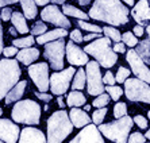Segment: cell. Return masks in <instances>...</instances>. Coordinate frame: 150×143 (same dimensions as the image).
<instances>
[{
	"instance_id": "db71d44e",
	"label": "cell",
	"mask_w": 150,
	"mask_h": 143,
	"mask_svg": "<svg viewBox=\"0 0 150 143\" xmlns=\"http://www.w3.org/2000/svg\"><path fill=\"white\" fill-rule=\"evenodd\" d=\"M89 3H91V0H79V4H80V6H88Z\"/></svg>"
},
{
	"instance_id": "4fadbf2b",
	"label": "cell",
	"mask_w": 150,
	"mask_h": 143,
	"mask_svg": "<svg viewBox=\"0 0 150 143\" xmlns=\"http://www.w3.org/2000/svg\"><path fill=\"white\" fill-rule=\"evenodd\" d=\"M41 18H42V20L58 26L59 28H65L67 30V28L70 27V22L68 20L67 15L64 14V12H61V10L57 7L56 4L47 6V7L43 8L41 12Z\"/></svg>"
},
{
	"instance_id": "ab89813d",
	"label": "cell",
	"mask_w": 150,
	"mask_h": 143,
	"mask_svg": "<svg viewBox=\"0 0 150 143\" xmlns=\"http://www.w3.org/2000/svg\"><path fill=\"white\" fill-rule=\"evenodd\" d=\"M69 37H70V41L74 43H80L84 41V37H83L80 30H73V31L69 34Z\"/></svg>"
},
{
	"instance_id": "8d00e7d4",
	"label": "cell",
	"mask_w": 150,
	"mask_h": 143,
	"mask_svg": "<svg viewBox=\"0 0 150 143\" xmlns=\"http://www.w3.org/2000/svg\"><path fill=\"white\" fill-rule=\"evenodd\" d=\"M126 115H127V107H126V104L125 103H116L115 107H114V116L116 119H120Z\"/></svg>"
},
{
	"instance_id": "3957f363",
	"label": "cell",
	"mask_w": 150,
	"mask_h": 143,
	"mask_svg": "<svg viewBox=\"0 0 150 143\" xmlns=\"http://www.w3.org/2000/svg\"><path fill=\"white\" fill-rule=\"evenodd\" d=\"M84 51L95 58V61L103 68H112L118 61V54L111 47V39L101 37L84 47Z\"/></svg>"
},
{
	"instance_id": "91938a15",
	"label": "cell",
	"mask_w": 150,
	"mask_h": 143,
	"mask_svg": "<svg viewBox=\"0 0 150 143\" xmlns=\"http://www.w3.org/2000/svg\"><path fill=\"white\" fill-rule=\"evenodd\" d=\"M89 109H91V105H84V111H85V112H87V111H89Z\"/></svg>"
},
{
	"instance_id": "9f6ffc18",
	"label": "cell",
	"mask_w": 150,
	"mask_h": 143,
	"mask_svg": "<svg viewBox=\"0 0 150 143\" xmlns=\"http://www.w3.org/2000/svg\"><path fill=\"white\" fill-rule=\"evenodd\" d=\"M8 31H10L11 35H14V37L18 34V31H16V28H15V27H10V30H8Z\"/></svg>"
},
{
	"instance_id": "1f68e13d",
	"label": "cell",
	"mask_w": 150,
	"mask_h": 143,
	"mask_svg": "<svg viewBox=\"0 0 150 143\" xmlns=\"http://www.w3.org/2000/svg\"><path fill=\"white\" fill-rule=\"evenodd\" d=\"M110 94H105V93H101L99 94L98 97L93 100V103H92V105L93 107H96V108H104V107H107V104L110 103Z\"/></svg>"
},
{
	"instance_id": "f35d334b",
	"label": "cell",
	"mask_w": 150,
	"mask_h": 143,
	"mask_svg": "<svg viewBox=\"0 0 150 143\" xmlns=\"http://www.w3.org/2000/svg\"><path fill=\"white\" fill-rule=\"evenodd\" d=\"M127 143H146V136L141 132H134L129 136Z\"/></svg>"
},
{
	"instance_id": "d4e9b609",
	"label": "cell",
	"mask_w": 150,
	"mask_h": 143,
	"mask_svg": "<svg viewBox=\"0 0 150 143\" xmlns=\"http://www.w3.org/2000/svg\"><path fill=\"white\" fill-rule=\"evenodd\" d=\"M22 8H23V14H25L26 19H34L38 14L37 10V4L34 0H19Z\"/></svg>"
},
{
	"instance_id": "4dcf8cb0",
	"label": "cell",
	"mask_w": 150,
	"mask_h": 143,
	"mask_svg": "<svg viewBox=\"0 0 150 143\" xmlns=\"http://www.w3.org/2000/svg\"><path fill=\"white\" fill-rule=\"evenodd\" d=\"M105 91H107V93L110 94V97L112 99V100H119L120 99V96L123 94V89L120 87H115V85H107L105 87Z\"/></svg>"
},
{
	"instance_id": "be15d7a7",
	"label": "cell",
	"mask_w": 150,
	"mask_h": 143,
	"mask_svg": "<svg viewBox=\"0 0 150 143\" xmlns=\"http://www.w3.org/2000/svg\"><path fill=\"white\" fill-rule=\"evenodd\" d=\"M0 143H6V142H3V140H0Z\"/></svg>"
},
{
	"instance_id": "d6a6232c",
	"label": "cell",
	"mask_w": 150,
	"mask_h": 143,
	"mask_svg": "<svg viewBox=\"0 0 150 143\" xmlns=\"http://www.w3.org/2000/svg\"><path fill=\"white\" fill-rule=\"evenodd\" d=\"M77 25L80 26L81 28H84L85 31L98 32V34L103 32V28H101L100 26H98V25H92V23H88V22H84V20H79V22H77Z\"/></svg>"
},
{
	"instance_id": "c3c4849f",
	"label": "cell",
	"mask_w": 150,
	"mask_h": 143,
	"mask_svg": "<svg viewBox=\"0 0 150 143\" xmlns=\"http://www.w3.org/2000/svg\"><path fill=\"white\" fill-rule=\"evenodd\" d=\"M101 38L100 34H98V32H91V34H88L84 37V42H88V41H92V39H99Z\"/></svg>"
},
{
	"instance_id": "bcb514c9",
	"label": "cell",
	"mask_w": 150,
	"mask_h": 143,
	"mask_svg": "<svg viewBox=\"0 0 150 143\" xmlns=\"http://www.w3.org/2000/svg\"><path fill=\"white\" fill-rule=\"evenodd\" d=\"M114 51L115 53H126V45L123 42H118V43H115L114 45Z\"/></svg>"
},
{
	"instance_id": "5bb4252c",
	"label": "cell",
	"mask_w": 150,
	"mask_h": 143,
	"mask_svg": "<svg viewBox=\"0 0 150 143\" xmlns=\"http://www.w3.org/2000/svg\"><path fill=\"white\" fill-rule=\"evenodd\" d=\"M69 143H105V142L98 127L95 124H88Z\"/></svg>"
},
{
	"instance_id": "ac0fdd59",
	"label": "cell",
	"mask_w": 150,
	"mask_h": 143,
	"mask_svg": "<svg viewBox=\"0 0 150 143\" xmlns=\"http://www.w3.org/2000/svg\"><path fill=\"white\" fill-rule=\"evenodd\" d=\"M19 143H47V138L41 130L34 127H26L21 131Z\"/></svg>"
},
{
	"instance_id": "5b68a950",
	"label": "cell",
	"mask_w": 150,
	"mask_h": 143,
	"mask_svg": "<svg viewBox=\"0 0 150 143\" xmlns=\"http://www.w3.org/2000/svg\"><path fill=\"white\" fill-rule=\"evenodd\" d=\"M134 126V120L129 115L123 116L120 119H116L115 122L107 123V124H100L99 131L101 135H104L107 139L116 143H127L129 140V134Z\"/></svg>"
},
{
	"instance_id": "680465c9",
	"label": "cell",
	"mask_w": 150,
	"mask_h": 143,
	"mask_svg": "<svg viewBox=\"0 0 150 143\" xmlns=\"http://www.w3.org/2000/svg\"><path fill=\"white\" fill-rule=\"evenodd\" d=\"M146 32H147V35H149V38H147V39L150 41V23L146 26Z\"/></svg>"
},
{
	"instance_id": "484cf974",
	"label": "cell",
	"mask_w": 150,
	"mask_h": 143,
	"mask_svg": "<svg viewBox=\"0 0 150 143\" xmlns=\"http://www.w3.org/2000/svg\"><path fill=\"white\" fill-rule=\"evenodd\" d=\"M135 51L143 59V62L150 65V41L149 39H143L142 42L138 43Z\"/></svg>"
},
{
	"instance_id": "6da1fadb",
	"label": "cell",
	"mask_w": 150,
	"mask_h": 143,
	"mask_svg": "<svg viewBox=\"0 0 150 143\" xmlns=\"http://www.w3.org/2000/svg\"><path fill=\"white\" fill-rule=\"evenodd\" d=\"M88 15L95 20L105 22L111 26L129 23V10L120 0H95Z\"/></svg>"
},
{
	"instance_id": "d590c367",
	"label": "cell",
	"mask_w": 150,
	"mask_h": 143,
	"mask_svg": "<svg viewBox=\"0 0 150 143\" xmlns=\"http://www.w3.org/2000/svg\"><path fill=\"white\" fill-rule=\"evenodd\" d=\"M47 31V26L43 23V22H37V23H34V26L31 27V35H37V37H39V35L45 34V32Z\"/></svg>"
},
{
	"instance_id": "7c38bea8",
	"label": "cell",
	"mask_w": 150,
	"mask_h": 143,
	"mask_svg": "<svg viewBox=\"0 0 150 143\" xmlns=\"http://www.w3.org/2000/svg\"><path fill=\"white\" fill-rule=\"evenodd\" d=\"M126 59L130 63L131 70L137 76V78H139V80L150 84V69L147 68L146 63L143 62V59L138 56V53L135 50H129L127 56H126Z\"/></svg>"
},
{
	"instance_id": "52a82bcc",
	"label": "cell",
	"mask_w": 150,
	"mask_h": 143,
	"mask_svg": "<svg viewBox=\"0 0 150 143\" xmlns=\"http://www.w3.org/2000/svg\"><path fill=\"white\" fill-rule=\"evenodd\" d=\"M125 93L130 101H142L150 104V87L139 78H127L125 81Z\"/></svg>"
},
{
	"instance_id": "7402d4cb",
	"label": "cell",
	"mask_w": 150,
	"mask_h": 143,
	"mask_svg": "<svg viewBox=\"0 0 150 143\" xmlns=\"http://www.w3.org/2000/svg\"><path fill=\"white\" fill-rule=\"evenodd\" d=\"M26 85H27V81H19V82L7 93V96L4 99L6 104L8 105V104H11V103H18V101L21 100V97L23 96V93H25Z\"/></svg>"
},
{
	"instance_id": "603a6c76",
	"label": "cell",
	"mask_w": 150,
	"mask_h": 143,
	"mask_svg": "<svg viewBox=\"0 0 150 143\" xmlns=\"http://www.w3.org/2000/svg\"><path fill=\"white\" fill-rule=\"evenodd\" d=\"M11 22H12V25L14 27L16 28V31L19 34H27L30 30H28V26L26 23V16L21 12H14L12 14V18H11Z\"/></svg>"
},
{
	"instance_id": "f6af8a7d",
	"label": "cell",
	"mask_w": 150,
	"mask_h": 143,
	"mask_svg": "<svg viewBox=\"0 0 150 143\" xmlns=\"http://www.w3.org/2000/svg\"><path fill=\"white\" fill-rule=\"evenodd\" d=\"M35 96L38 99H41L42 101H45V103H49L50 100H52V94H49V93H46V92H35Z\"/></svg>"
},
{
	"instance_id": "7a4b0ae2",
	"label": "cell",
	"mask_w": 150,
	"mask_h": 143,
	"mask_svg": "<svg viewBox=\"0 0 150 143\" xmlns=\"http://www.w3.org/2000/svg\"><path fill=\"white\" fill-rule=\"evenodd\" d=\"M73 123L65 109L56 111L47 119V143H62L73 131Z\"/></svg>"
},
{
	"instance_id": "e575fe53",
	"label": "cell",
	"mask_w": 150,
	"mask_h": 143,
	"mask_svg": "<svg viewBox=\"0 0 150 143\" xmlns=\"http://www.w3.org/2000/svg\"><path fill=\"white\" fill-rule=\"evenodd\" d=\"M105 115H107V107H104V108H98L96 111L93 112V115H92V120H93L95 124H103V119L105 118Z\"/></svg>"
},
{
	"instance_id": "94428289",
	"label": "cell",
	"mask_w": 150,
	"mask_h": 143,
	"mask_svg": "<svg viewBox=\"0 0 150 143\" xmlns=\"http://www.w3.org/2000/svg\"><path fill=\"white\" fill-rule=\"evenodd\" d=\"M145 136H146L147 139H149V140H150V128H149V130H147V132H146V134H145Z\"/></svg>"
},
{
	"instance_id": "8992f818",
	"label": "cell",
	"mask_w": 150,
	"mask_h": 143,
	"mask_svg": "<svg viewBox=\"0 0 150 143\" xmlns=\"http://www.w3.org/2000/svg\"><path fill=\"white\" fill-rule=\"evenodd\" d=\"M12 120L15 123L37 126L41 119V105L34 100H19L14 105L11 112Z\"/></svg>"
},
{
	"instance_id": "cb8c5ba5",
	"label": "cell",
	"mask_w": 150,
	"mask_h": 143,
	"mask_svg": "<svg viewBox=\"0 0 150 143\" xmlns=\"http://www.w3.org/2000/svg\"><path fill=\"white\" fill-rule=\"evenodd\" d=\"M87 103V99L81 93L80 91H72L67 97V104L72 108H77V107H81Z\"/></svg>"
},
{
	"instance_id": "7dc6e473",
	"label": "cell",
	"mask_w": 150,
	"mask_h": 143,
	"mask_svg": "<svg viewBox=\"0 0 150 143\" xmlns=\"http://www.w3.org/2000/svg\"><path fill=\"white\" fill-rule=\"evenodd\" d=\"M133 31H134V35H135V37H142L143 32H145V28H143V26L137 25L135 27L133 28Z\"/></svg>"
},
{
	"instance_id": "e0dca14e",
	"label": "cell",
	"mask_w": 150,
	"mask_h": 143,
	"mask_svg": "<svg viewBox=\"0 0 150 143\" xmlns=\"http://www.w3.org/2000/svg\"><path fill=\"white\" fill-rule=\"evenodd\" d=\"M134 20L139 26H147L150 23V4L149 0H139L131 10Z\"/></svg>"
},
{
	"instance_id": "8fae6325",
	"label": "cell",
	"mask_w": 150,
	"mask_h": 143,
	"mask_svg": "<svg viewBox=\"0 0 150 143\" xmlns=\"http://www.w3.org/2000/svg\"><path fill=\"white\" fill-rule=\"evenodd\" d=\"M28 76L34 81L35 87L39 92H47L50 89V76H49V65L45 62L33 63L28 66Z\"/></svg>"
},
{
	"instance_id": "f5cc1de1",
	"label": "cell",
	"mask_w": 150,
	"mask_h": 143,
	"mask_svg": "<svg viewBox=\"0 0 150 143\" xmlns=\"http://www.w3.org/2000/svg\"><path fill=\"white\" fill-rule=\"evenodd\" d=\"M57 103H58V105L64 109V107H65V103H64V100H62V97H61V96H59V97L57 99Z\"/></svg>"
},
{
	"instance_id": "60d3db41",
	"label": "cell",
	"mask_w": 150,
	"mask_h": 143,
	"mask_svg": "<svg viewBox=\"0 0 150 143\" xmlns=\"http://www.w3.org/2000/svg\"><path fill=\"white\" fill-rule=\"evenodd\" d=\"M133 120H134V123H135L137 126L139 127V128H147V119L143 118L142 115H137Z\"/></svg>"
},
{
	"instance_id": "f907efd6",
	"label": "cell",
	"mask_w": 150,
	"mask_h": 143,
	"mask_svg": "<svg viewBox=\"0 0 150 143\" xmlns=\"http://www.w3.org/2000/svg\"><path fill=\"white\" fill-rule=\"evenodd\" d=\"M18 1H19V0H0V8L7 7L10 4H15V3H18Z\"/></svg>"
},
{
	"instance_id": "4316f807",
	"label": "cell",
	"mask_w": 150,
	"mask_h": 143,
	"mask_svg": "<svg viewBox=\"0 0 150 143\" xmlns=\"http://www.w3.org/2000/svg\"><path fill=\"white\" fill-rule=\"evenodd\" d=\"M85 84H87V73H85V70L83 68H80L73 77L72 88H73V91H81V89H84Z\"/></svg>"
},
{
	"instance_id": "ffe728a7",
	"label": "cell",
	"mask_w": 150,
	"mask_h": 143,
	"mask_svg": "<svg viewBox=\"0 0 150 143\" xmlns=\"http://www.w3.org/2000/svg\"><path fill=\"white\" fill-rule=\"evenodd\" d=\"M68 35V31L65 28H56V30H52V31H46L45 34L37 37V43L39 45H45V43L53 42V41H57V39H62Z\"/></svg>"
},
{
	"instance_id": "ba28073f",
	"label": "cell",
	"mask_w": 150,
	"mask_h": 143,
	"mask_svg": "<svg viewBox=\"0 0 150 143\" xmlns=\"http://www.w3.org/2000/svg\"><path fill=\"white\" fill-rule=\"evenodd\" d=\"M65 54H67V43L64 38L46 43L43 56L49 61V65L53 70H62Z\"/></svg>"
},
{
	"instance_id": "2e32d148",
	"label": "cell",
	"mask_w": 150,
	"mask_h": 143,
	"mask_svg": "<svg viewBox=\"0 0 150 143\" xmlns=\"http://www.w3.org/2000/svg\"><path fill=\"white\" fill-rule=\"evenodd\" d=\"M19 136L18 124L8 119H0V140L6 143H16Z\"/></svg>"
},
{
	"instance_id": "f1b7e54d",
	"label": "cell",
	"mask_w": 150,
	"mask_h": 143,
	"mask_svg": "<svg viewBox=\"0 0 150 143\" xmlns=\"http://www.w3.org/2000/svg\"><path fill=\"white\" fill-rule=\"evenodd\" d=\"M103 32H104V35L107 37V38H110L112 41V42H122V35H120V32L116 30V28L111 27V26H105V27H103Z\"/></svg>"
},
{
	"instance_id": "74e56055",
	"label": "cell",
	"mask_w": 150,
	"mask_h": 143,
	"mask_svg": "<svg viewBox=\"0 0 150 143\" xmlns=\"http://www.w3.org/2000/svg\"><path fill=\"white\" fill-rule=\"evenodd\" d=\"M129 76H130V70L127 69V68H123V66H120L118 69V73H116V77H115V80H116V82H125L127 78H129Z\"/></svg>"
},
{
	"instance_id": "681fc988",
	"label": "cell",
	"mask_w": 150,
	"mask_h": 143,
	"mask_svg": "<svg viewBox=\"0 0 150 143\" xmlns=\"http://www.w3.org/2000/svg\"><path fill=\"white\" fill-rule=\"evenodd\" d=\"M3 27H1V16H0V54H3Z\"/></svg>"
},
{
	"instance_id": "6f0895ef",
	"label": "cell",
	"mask_w": 150,
	"mask_h": 143,
	"mask_svg": "<svg viewBox=\"0 0 150 143\" xmlns=\"http://www.w3.org/2000/svg\"><path fill=\"white\" fill-rule=\"evenodd\" d=\"M52 3H54V4H65V0H52Z\"/></svg>"
},
{
	"instance_id": "836d02e7",
	"label": "cell",
	"mask_w": 150,
	"mask_h": 143,
	"mask_svg": "<svg viewBox=\"0 0 150 143\" xmlns=\"http://www.w3.org/2000/svg\"><path fill=\"white\" fill-rule=\"evenodd\" d=\"M122 42L125 45L130 46V47H133V46H137L138 45V38H137L134 32H130V31H126L125 34L122 35Z\"/></svg>"
},
{
	"instance_id": "11a10c76",
	"label": "cell",
	"mask_w": 150,
	"mask_h": 143,
	"mask_svg": "<svg viewBox=\"0 0 150 143\" xmlns=\"http://www.w3.org/2000/svg\"><path fill=\"white\" fill-rule=\"evenodd\" d=\"M122 1H123V3H126L127 6H133V7L135 6V3H134V0H122Z\"/></svg>"
},
{
	"instance_id": "03108f58",
	"label": "cell",
	"mask_w": 150,
	"mask_h": 143,
	"mask_svg": "<svg viewBox=\"0 0 150 143\" xmlns=\"http://www.w3.org/2000/svg\"><path fill=\"white\" fill-rule=\"evenodd\" d=\"M149 1H150V0H149Z\"/></svg>"
},
{
	"instance_id": "83f0119b",
	"label": "cell",
	"mask_w": 150,
	"mask_h": 143,
	"mask_svg": "<svg viewBox=\"0 0 150 143\" xmlns=\"http://www.w3.org/2000/svg\"><path fill=\"white\" fill-rule=\"evenodd\" d=\"M62 12L65 15H69V16H73V18H77V19H80V20H87L89 15L83 12L79 8L73 7V6H69V4H64L62 6Z\"/></svg>"
},
{
	"instance_id": "b9f144b4",
	"label": "cell",
	"mask_w": 150,
	"mask_h": 143,
	"mask_svg": "<svg viewBox=\"0 0 150 143\" xmlns=\"http://www.w3.org/2000/svg\"><path fill=\"white\" fill-rule=\"evenodd\" d=\"M12 14H14V11L11 10L10 7H4L3 10H1V14H0V16H1V20H4V22L11 20Z\"/></svg>"
},
{
	"instance_id": "816d5d0a",
	"label": "cell",
	"mask_w": 150,
	"mask_h": 143,
	"mask_svg": "<svg viewBox=\"0 0 150 143\" xmlns=\"http://www.w3.org/2000/svg\"><path fill=\"white\" fill-rule=\"evenodd\" d=\"M34 1H35V4H37V6H46L50 0H34Z\"/></svg>"
},
{
	"instance_id": "9c48e42d",
	"label": "cell",
	"mask_w": 150,
	"mask_h": 143,
	"mask_svg": "<svg viewBox=\"0 0 150 143\" xmlns=\"http://www.w3.org/2000/svg\"><path fill=\"white\" fill-rule=\"evenodd\" d=\"M87 89L88 93L92 96H99L104 92V82H103V77L100 73V65L96 61H89L87 63Z\"/></svg>"
},
{
	"instance_id": "6125c7cd",
	"label": "cell",
	"mask_w": 150,
	"mask_h": 143,
	"mask_svg": "<svg viewBox=\"0 0 150 143\" xmlns=\"http://www.w3.org/2000/svg\"><path fill=\"white\" fill-rule=\"evenodd\" d=\"M1 115H3V109L0 108V116H1Z\"/></svg>"
},
{
	"instance_id": "277c9868",
	"label": "cell",
	"mask_w": 150,
	"mask_h": 143,
	"mask_svg": "<svg viewBox=\"0 0 150 143\" xmlns=\"http://www.w3.org/2000/svg\"><path fill=\"white\" fill-rule=\"evenodd\" d=\"M22 70L16 59H0V100L6 99L7 93L19 82Z\"/></svg>"
},
{
	"instance_id": "7bdbcfd3",
	"label": "cell",
	"mask_w": 150,
	"mask_h": 143,
	"mask_svg": "<svg viewBox=\"0 0 150 143\" xmlns=\"http://www.w3.org/2000/svg\"><path fill=\"white\" fill-rule=\"evenodd\" d=\"M18 53H19V50H18V47H15V46H10V47H4V50H3V54L6 56V58H10V57L16 56Z\"/></svg>"
},
{
	"instance_id": "9a60e30c",
	"label": "cell",
	"mask_w": 150,
	"mask_h": 143,
	"mask_svg": "<svg viewBox=\"0 0 150 143\" xmlns=\"http://www.w3.org/2000/svg\"><path fill=\"white\" fill-rule=\"evenodd\" d=\"M67 58L72 66H83L89 62L87 53L72 41L67 43Z\"/></svg>"
},
{
	"instance_id": "d6986e66",
	"label": "cell",
	"mask_w": 150,
	"mask_h": 143,
	"mask_svg": "<svg viewBox=\"0 0 150 143\" xmlns=\"http://www.w3.org/2000/svg\"><path fill=\"white\" fill-rule=\"evenodd\" d=\"M69 118H70V122L73 123V126L77 127V128H83V127L88 126L91 123V118L88 116V113L80 108L70 109Z\"/></svg>"
},
{
	"instance_id": "30bf717a",
	"label": "cell",
	"mask_w": 150,
	"mask_h": 143,
	"mask_svg": "<svg viewBox=\"0 0 150 143\" xmlns=\"http://www.w3.org/2000/svg\"><path fill=\"white\" fill-rule=\"evenodd\" d=\"M73 74H76V70L73 66L64 69L62 72H56L50 76V91L53 94L61 96L67 93L68 88L70 85V80L73 78Z\"/></svg>"
},
{
	"instance_id": "ee69618b",
	"label": "cell",
	"mask_w": 150,
	"mask_h": 143,
	"mask_svg": "<svg viewBox=\"0 0 150 143\" xmlns=\"http://www.w3.org/2000/svg\"><path fill=\"white\" fill-rule=\"evenodd\" d=\"M103 82H104L105 85H114L116 82V80L111 72H107V73L104 74V77H103Z\"/></svg>"
},
{
	"instance_id": "f546056e",
	"label": "cell",
	"mask_w": 150,
	"mask_h": 143,
	"mask_svg": "<svg viewBox=\"0 0 150 143\" xmlns=\"http://www.w3.org/2000/svg\"><path fill=\"white\" fill-rule=\"evenodd\" d=\"M34 42H37L34 39V37H33V35H28V37H25V38L14 39V41H12V46L21 47V49H27V47H31Z\"/></svg>"
},
{
	"instance_id": "e7e4bbea",
	"label": "cell",
	"mask_w": 150,
	"mask_h": 143,
	"mask_svg": "<svg viewBox=\"0 0 150 143\" xmlns=\"http://www.w3.org/2000/svg\"><path fill=\"white\" fill-rule=\"evenodd\" d=\"M149 119H150V111H149Z\"/></svg>"
},
{
	"instance_id": "44dd1931",
	"label": "cell",
	"mask_w": 150,
	"mask_h": 143,
	"mask_svg": "<svg viewBox=\"0 0 150 143\" xmlns=\"http://www.w3.org/2000/svg\"><path fill=\"white\" fill-rule=\"evenodd\" d=\"M39 57V51L35 47H27V49H22L21 51L16 54V61L25 63L27 66H30V63L37 61Z\"/></svg>"
}]
</instances>
